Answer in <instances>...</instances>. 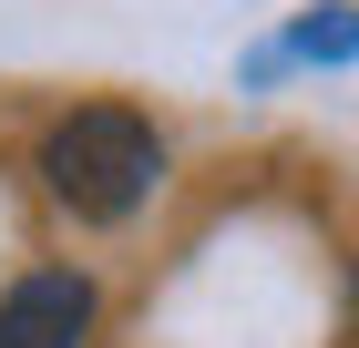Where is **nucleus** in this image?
Segmentation results:
<instances>
[{
	"label": "nucleus",
	"instance_id": "f257e3e1",
	"mask_svg": "<svg viewBox=\"0 0 359 348\" xmlns=\"http://www.w3.org/2000/svg\"><path fill=\"white\" fill-rule=\"evenodd\" d=\"M154 174H165V144H154V123L123 103H83L72 123H52V144H41V185H52V205H72L83 225H123V215L154 195Z\"/></svg>",
	"mask_w": 359,
	"mask_h": 348
},
{
	"label": "nucleus",
	"instance_id": "f03ea898",
	"mask_svg": "<svg viewBox=\"0 0 359 348\" xmlns=\"http://www.w3.org/2000/svg\"><path fill=\"white\" fill-rule=\"evenodd\" d=\"M93 338V277L41 267L0 297V348H83Z\"/></svg>",
	"mask_w": 359,
	"mask_h": 348
}]
</instances>
